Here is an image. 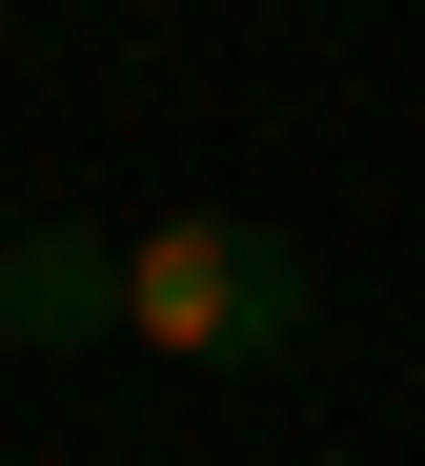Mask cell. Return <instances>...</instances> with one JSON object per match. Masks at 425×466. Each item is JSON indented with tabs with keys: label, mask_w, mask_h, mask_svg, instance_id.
Wrapping results in <instances>:
<instances>
[{
	"label": "cell",
	"mask_w": 425,
	"mask_h": 466,
	"mask_svg": "<svg viewBox=\"0 0 425 466\" xmlns=\"http://www.w3.org/2000/svg\"><path fill=\"white\" fill-rule=\"evenodd\" d=\"M0 325H21V345H102V325H122V244L21 223V244H0Z\"/></svg>",
	"instance_id": "obj_2"
},
{
	"label": "cell",
	"mask_w": 425,
	"mask_h": 466,
	"mask_svg": "<svg viewBox=\"0 0 425 466\" xmlns=\"http://www.w3.org/2000/svg\"><path fill=\"white\" fill-rule=\"evenodd\" d=\"M122 345H162V365H264V345H304V264H284V223H243V203H162L142 244H122Z\"/></svg>",
	"instance_id": "obj_1"
}]
</instances>
